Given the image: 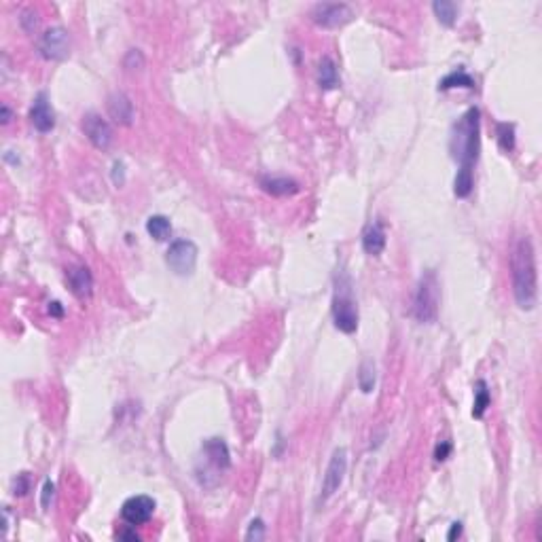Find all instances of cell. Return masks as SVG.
<instances>
[{
  "label": "cell",
  "instance_id": "21",
  "mask_svg": "<svg viewBox=\"0 0 542 542\" xmlns=\"http://www.w3.org/2000/svg\"><path fill=\"white\" fill-rule=\"evenodd\" d=\"M432 11H435V15L439 17V21L443 25H447V28H451V25L455 23L457 19V7L453 3H447V0H441V3H435L432 5Z\"/></svg>",
  "mask_w": 542,
  "mask_h": 542
},
{
  "label": "cell",
  "instance_id": "25",
  "mask_svg": "<svg viewBox=\"0 0 542 542\" xmlns=\"http://www.w3.org/2000/svg\"><path fill=\"white\" fill-rule=\"evenodd\" d=\"M265 538V523L261 519H254L246 532V540H263Z\"/></svg>",
  "mask_w": 542,
  "mask_h": 542
},
{
  "label": "cell",
  "instance_id": "7",
  "mask_svg": "<svg viewBox=\"0 0 542 542\" xmlns=\"http://www.w3.org/2000/svg\"><path fill=\"white\" fill-rule=\"evenodd\" d=\"M354 11L343 3H322L312 9V21L320 28H341L347 21H351Z\"/></svg>",
  "mask_w": 542,
  "mask_h": 542
},
{
  "label": "cell",
  "instance_id": "30",
  "mask_svg": "<svg viewBox=\"0 0 542 542\" xmlns=\"http://www.w3.org/2000/svg\"><path fill=\"white\" fill-rule=\"evenodd\" d=\"M11 117H13V113H11L9 104H3V106H0V121H3V125H7V123L11 121Z\"/></svg>",
  "mask_w": 542,
  "mask_h": 542
},
{
  "label": "cell",
  "instance_id": "18",
  "mask_svg": "<svg viewBox=\"0 0 542 542\" xmlns=\"http://www.w3.org/2000/svg\"><path fill=\"white\" fill-rule=\"evenodd\" d=\"M453 87H466V89H475V78L464 70V68H457L453 72H449L445 78H441L439 83V89L441 91H447V89H453Z\"/></svg>",
  "mask_w": 542,
  "mask_h": 542
},
{
  "label": "cell",
  "instance_id": "1",
  "mask_svg": "<svg viewBox=\"0 0 542 542\" xmlns=\"http://www.w3.org/2000/svg\"><path fill=\"white\" fill-rule=\"evenodd\" d=\"M512 269V292L521 310H534L538 301V271L536 252L530 237H521L510 257Z\"/></svg>",
  "mask_w": 542,
  "mask_h": 542
},
{
  "label": "cell",
  "instance_id": "11",
  "mask_svg": "<svg viewBox=\"0 0 542 542\" xmlns=\"http://www.w3.org/2000/svg\"><path fill=\"white\" fill-rule=\"evenodd\" d=\"M66 278H68V286H70V290L76 299H80V301L89 299L91 292H94V276L85 265L70 267L66 271Z\"/></svg>",
  "mask_w": 542,
  "mask_h": 542
},
{
  "label": "cell",
  "instance_id": "4",
  "mask_svg": "<svg viewBox=\"0 0 542 542\" xmlns=\"http://www.w3.org/2000/svg\"><path fill=\"white\" fill-rule=\"evenodd\" d=\"M439 282L435 271H426L422 276L418 290H415V301H413V314L420 322L432 324L439 316Z\"/></svg>",
  "mask_w": 542,
  "mask_h": 542
},
{
  "label": "cell",
  "instance_id": "32",
  "mask_svg": "<svg viewBox=\"0 0 542 542\" xmlns=\"http://www.w3.org/2000/svg\"><path fill=\"white\" fill-rule=\"evenodd\" d=\"M459 536H462V523L455 521V523L451 525L449 534H447V540H455V538H459Z\"/></svg>",
  "mask_w": 542,
  "mask_h": 542
},
{
  "label": "cell",
  "instance_id": "31",
  "mask_svg": "<svg viewBox=\"0 0 542 542\" xmlns=\"http://www.w3.org/2000/svg\"><path fill=\"white\" fill-rule=\"evenodd\" d=\"M49 314H51L53 318H62V316H64V307H62V303H58V301L49 303Z\"/></svg>",
  "mask_w": 542,
  "mask_h": 542
},
{
  "label": "cell",
  "instance_id": "13",
  "mask_svg": "<svg viewBox=\"0 0 542 542\" xmlns=\"http://www.w3.org/2000/svg\"><path fill=\"white\" fill-rule=\"evenodd\" d=\"M202 451H204V455H206L208 466H212L219 475L231 466L229 449H227V445H225L221 439H210V441H206L204 447H202Z\"/></svg>",
  "mask_w": 542,
  "mask_h": 542
},
{
  "label": "cell",
  "instance_id": "28",
  "mask_svg": "<svg viewBox=\"0 0 542 542\" xmlns=\"http://www.w3.org/2000/svg\"><path fill=\"white\" fill-rule=\"evenodd\" d=\"M449 453H451V443L443 441V443L437 445V449H435V459H437V462H443V459L449 457Z\"/></svg>",
  "mask_w": 542,
  "mask_h": 542
},
{
  "label": "cell",
  "instance_id": "29",
  "mask_svg": "<svg viewBox=\"0 0 542 542\" xmlns=\"http://www.w3.org/2000/svg\"><path fill=\"white\" fill-rule=\"evenodd\" d=\"M131 528H133V525H129V523H127L123 530H119V532H117V538H119V540H133V542H138V540H140V536L136 534V530H131Z\"/></svg>",
  "mask_w": 542,
  "mask_h": 542
},
{
  "label": "cell",
  "instance_id": "19",
  "mask_svg": "<svg viewBox=\"0 0 542 542\" xmlns=\"http://www.w3.org/2000/svg\"><path fill=\"white\" fill-rule=\"evenodd\" d=\"M147 231L151 237H155L157 241H166L172 235V223L166 219V216L155 214L147 221Z\"/></svg>",
  "mask_w": 542,
  "mask_h": 542
},
{
  "label": "cell",
  "instance_id": "22",
  "mask_svg": "<svg viewBox=\"0 0 542 542\" xmlns=\"http://www.w3.org/2000/svg\"><path fill=\"white\" fill-rule=\"evenodd\" d=\"M496 140L502 151L510 153L514 149V125L512 123H498L496 125Z\"/></svg>",
  "mask_w": 542,
  "mask_h": 542
},
{
  "label": "cell",
  "instance_id": "3",
  "mask_svg": "<svg viewBox=\"0 0 542 542\" xmlns=\"http://www.w3.org/2000/svg\"><path fill=\"white\" fill-rule=\"evenodd\" d=\"M333 322L335 327L351 335L358 329V305L354 299V292H351V280L347 274H337L335 278V294H333Z\"/></svg>",
  "mask_w": 542,
  "mask_h": 542
},
{
  "label": "cell",
  "instance_id": "2",
  "mask_svg": "<svg viewBox=\"0 0 542 542\" xmlns=\"http://www.w3.org/2000/svg\"><path fill=\"white\" fill-rule=\"evenodd\" d=\"M481 113L479 108L468 111L457 119L451 129V157L459 166V172H473L481 151Z\"/></svg>",
  "mask_w": 542,
  "mask_h": 542
},
{
  "label": "cell",
  "instance_id": "14",
  "mask_svg": "<svg viewBox=\"0 0 542 542\" xmlns=\"http://www.w3.org/2000/svg\"><path fill=\"white\" fill-rule=\"evenodd\" d=\"M106 108H108V115H111V119L115 123H119V125H131L133 123V104L125 94H121V91L113 94L111 98H108Z\"/></svg>",
  "mask_w": 542,
  "mask_h": 542
},
{
  "label": "cell",
  "instance_id": "16",
  "mask_svg": "<svg viewBox=\"0 0 542 542\" xmlns=\"http://www.w3.org/2000/svg\"><path fill=\"white\" fill-rule=\"evenodd\" d=\"M318 85L324 91H331V89L339 87V72H337L333 58H329V56H324L318 62Z\"/></svg>",
  "mask_w": 542,
  "mask_h": 542
},
{
  "label": "cell",
  "instance_id": "26",
  "mask_svg": "<svg viewBox=\"0 0 542 542\" xmlns=\"http://www.w3.org/2000/svg\"><path fill=\"white\" fill-rule=\"evenodd\" d=\"M53 496H56V485H53V481H45V485H43V498H41V504H43V508L47 510L49 508V504H51V500H53Z\"/></svg>",
  "mask_w": 542,
  "mask_h": 542
},
{
  "label": "cell",
  "instance_id": "23",
  "mask_svg": "<svg viewBox=\"0 0 542 542\" xmlns=\"http://www.w3.org/2000/svg\"><path fill=\"white\" fill-rule=\"evenodd\" d=\"M358 386H360V390L365 392V394H369V392H373V388H375V367H373V362H362L360 365V373H358Z\"/></svg>",
  "mask_w": 542,
  "mask_h": 542
},
{
  "label": "cell",
  "instance_id": "6",
  "mask_svg": "<svg viewBox=\"0 0 542 542\" xmlns=\"http://www.w3.org/2000/svg\"><path fill=\"white\" fill-rule=\"evenodd\" d=\"M39 53L49 62H60L70 56V36L64 28H49L39 41Z\"/></svg>",
  "mask_w": 542,
  "mask_h": 542
},
{
  "label": "cell",
  "instance_id": "24",
  "mask_svg": "<svg viewBox=\"0 0 542 542\" xmlns=\"http://www.w3.org/2000/svg\"><path fill=\"white\" fill-rule=\"evenodd\" d=\"M28 492H30V477L25 475V473H21V475H17V479H15L13 494H15V496H25Z\"/></svg>",
  "mask_w": 542,
  "mask_h": 542
},
{
  "label": "cell",
  "instance_id": "12",
  "mask_svg": "<svg viewBox=\"0 0 542 542\" xmlns=\"http://www.w3.org/2000/svg\"><path fill=\"white\" fill-rule=\"evenodd\" d=\"M30 121L34 125V129H39L41 133H47L56 127V113L47 100V94H39L32 108H30Z\"/></svg>",
  "mask_w": 542,
  "mask_h": 542
},
{
  "label": "cell",
  "instance_id": "20",
  "mask_svg": "<svg viewBox=\"0 0 542 542\" xmlns=\"http://www.w3.org/2000/svg\"><path fill=\"white\" fill-rule=\"evenodd\" d=\"M492 402V396H490V390H487V384L483 382H477V390H475V404H473V418L481 420L487 411V406Z\"/></svg>",
  "mask_w": 542,
  "mask_h": 542
},
{
  "label": "cell",
  "instance_id": "17",
  "mask_svg": "<svg viewBox=\"0 0 542 542\" xmlns=\"http://www.w3.org/2000/svg\"><path fill=\"white\" fill-rule=\"evenodd\" d=\"M261 186H263V191H267L269 195H276V197L294 195L299 191V184L290 178H263Z\"/></svg>",
  "mask_w": 542,
  "mask_h": 542
},
{
  "label": "cell",
  "instance_id": "10",
  "mask_svg": "<svg viewBox=\"0 0 542 542\" xmlns=\"http://www.w3.org/2000/svg\"><path fill=\"white\" fill-rule=\"evenodd\" d=\"M83 133L87 136V140L100 149V151H106L113 142V129L108 125L106 119H102L100 115L96 113H89L83 117Z\"/></svg>",
  "mask_w": 542,
  "mask_h": 542
},
{
  "label": "cell",
  "instance_id": "5",
  "mask_svg": "<svg viewBox=\"0 0 542 542\" xmlns=\"http://www.w3.org/2000/svg\"><path fill=\"white\" fill-rule=\"evenodd\" d=\"M166 263L176 276H191L197 265V246L191 239H176L166 252Z\"/></svg>",
  "mask_w": 542,
  "mask_h": 542
},
{
  "label": "cell",
  "instance_id": "8",
  "mask_svg": "<svg viewBox=\"0 0 542 542\" xmlns=\"http://www.w3.org/2000/svg\"><path fill=\"white\" fill-rule=\"evenodd\" d=\"M345 473H347V451L343 447L335 449L331 462L327 466V475H324V481H322V494H320V500H329L345 479Z\"/></svg>",
  "mask_w": 542,
  "mask_h": 542
},
{
  "label": "cell",
  "instance_id": "15",
  "mask_svg": "<svg viewBox=\"0 0 542 542\" xmlns=\"http://www.w3.org/2000/svg\"><path fill=\"white\" fill-rule=\"evenodd\" d=\"M362 248L371 257H379L384 252V248H386V229L379 221L369 223L365 227V231H362Z\"/></svg>",
  "mask_w": 542,
  "mask_h": 542
},
{
  "label": "cell",
  "instance_id": "27",
  "mask_svg": "<svg viewBox=\"0 0 542 542\" xmlns=\"http://www.w3.org/2000/svg\"><path fill=\"white\" fill-rule=\"evenodd\" d=\"M21 23H23V28L28 30V32H32L36 25H39V17H36V13L34 11H25L23 13V17H21Z\"/></svg>",
  "mask_w": 542,
  "mask_h": 542
},
{
  "label": "cell",
  "instance_id": "9",
  "mask_svg": "<svg viewBox=\"0 0 542 542\" xmlns=\"http://www.w3.org/2000/svg\"><path fill=\"white\" fill-rule=\"evenodd\" d=\"M155 500L151 496H131L121 506V519L129 525H144L155 512Z\"/></svg>",
  "mask_w": 542,
  "mask_h": 542
}]
</instances>
